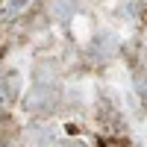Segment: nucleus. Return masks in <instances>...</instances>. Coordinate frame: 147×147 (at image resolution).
Wrapping results in <instances>:
<instances>
[{"instance_id": "f257e3e1", "label": "nucleus", "mask_w": 147, "mask_h": 147, "mask_svg": "<svg viewBox=\"0 0 147 147\" xmlns=\"http://www.w3.org/2000/svg\"><path fill=\"white\" fill-rule=\"evenodd\" d=\"M59 147H80V144H74V141H62Z\"/></svg>"}]
</instances>
